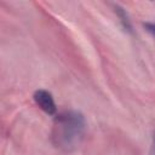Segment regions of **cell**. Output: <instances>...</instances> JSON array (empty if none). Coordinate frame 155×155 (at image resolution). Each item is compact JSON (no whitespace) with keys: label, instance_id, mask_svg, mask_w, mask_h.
I'll list each match as a JSON object with an SVG mask.
<instances>
[{"label":"cell","instance_id":"cell-1","mask_svg":"<svg viewBox=\"0 0 155 155\" xmlns=\"http://www.w3.org/2000/svg\"><path fill=\"white\" fill-rule=\"evenodd\" d=\"M86 120L78 110H64L54 115L51 128V142L63 153L74 151L82 142Z\"/></svg>","mask_w":155,"mask_h":155},{"label":"cell","instance_id":"cell-2","mask_svg":"<svg viewBox=\"0 0 155 155\" xmlns=\"http://www.w3.org/2000/svg\"><path fill=\"white\" fill-rule=\"evenodd\" d=\"M33 99L35 104L47 115H56L57 114V105L52 93L45 88H39L34 92Z\"/></svg>","mask_w":155,"mask_h":155},{"label":"cell","instance_id":"cell-3","mask_svg":"<svg viewBox=\"0 0 155 155\" xmlns=\"http://www.w3.org/2000/svg\"><path fill=\"white\" fill-rule=\"evenodd\" d=\"M114 12H115V15L117 16L119 22H120L121 27L125 29V31L132 33V31H133V27H132V22H131V18H130L127 11H126L122 6L115 4V5H114Z\"/></svg>","mask_w":155,"mask_h":155},{"label":"cell","instance_id":"cell-4","mask_svg":"<svg viewBox=\"0 0 155 155\" xmlns=\"http://www.w3.org/2000/svg\"><path fill=\"white\" fill-rule=\"evenodd\" d=\"M143 27H144V29L155 39V23H154V22H147V23L143 24Z\"/></svg>","mask_w":155,"mask_h":155},{"label":"cell","instance_id":"cell-5","mask_svg":"<svg viewBox=\"0 0 155 155\" xmlns=\"http://www.w3.org/2000/svg\"><path fill=\"white\" fill-rule=\"evenodd\" d=\"M150 155H155V131L153 134V139H151V147H150Z\"/></svg>","mask_w":155,"mask_h":155}]
</instances>
